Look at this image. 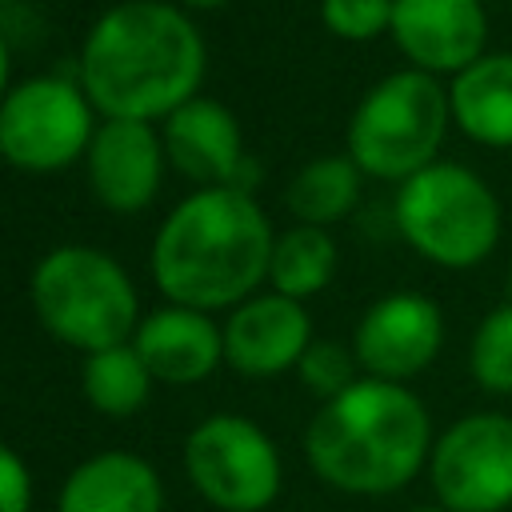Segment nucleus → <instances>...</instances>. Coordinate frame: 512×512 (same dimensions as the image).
<instances>
[{
	"instance_id": "nucleus-1",
	"label": "nucleus",
	"mask_w": 512,
	"mask_h": 512,
	"mask_svg": "<svg viewBox=\"0 0 512 512\" xmlns=\"http://www.w3.org/2000/svg\"><path fill=\"white\" fill-rule=\"evenodd\" d=\"M208 48L192 16L164 0L112 4L80 44V88L104 120H168L204 80Z\"/></svg>"
},
{
	"instance_id": "nucleus-2",
	"label": "nucleus",
	"mask_w": 512,
	"mask_h": 512,
	"mask_svg": "<svg viewBox=\"0 0 512 512\" xmlns=\"http://www.w3.org/2000/svg\"><path fill=\"white\" fill-rule=\"evenodd\" d=\"M276 232L244 188H196L156 228L148 268L168 304L236 308L268 280Z\"/></svg>"
},
{
	"instance_id": "nucleus-3",
	"label": "nucleus",
	"mask_w": 512,
	"mask_h": 512,
	"mask_svg": "<svg viewBox=\"0 0 512 512\" xmlns=\"http://www.w3.org/2000/svg\"><path fill=\"white\" fill-rule=\"evenodd\" d=\"M432 440V416L408 384L360 376L316 408L304 460L336 492L388 496L428 468Z\"/></svg>"
},
{
	"instance_id": "nucleus-4",
	"label": "nucleus",
	"mask_w": 512,
	"mask_h": 512,
	"mask_svg": "<svg viewBox=\"0 0 512 512\" xmlns=\"http://www.w3.org/2000/svg\"><path fill=\"white\" fill-rule=\"evenodd\" d=\"M44 332L76 352L128 344L140 328V300L128 272L100 248L64 244L40 256L28 280Z\"/></svg>"
},
{
	"instance_id": "nucleus-5",
	"label": "nucleus",
	"mask_w": 512,
	"mask_h": 512,
	"mask_svg": "<svg viewBox=\"0 0 512 512\" xmlns=\"http://www.w3.org/2000/svg\"><path fill=\"white\" fill-rule=\"evenodd\" d=\"M392 216L416 256L452 272L484 264L504 228V212L488 180L456 160H436L396 184Z\"/></svg>"
},
{
	"instance_id": "nucleus-6",
	"label": "nucleus",
	"mask_w": 512,
	"mask_h": 512,
	"mask_svg": "<svg viewBox=\"0 0 512 512\" xmlns=\"http://www.w3.org/2000/svg\"><path fill=\"white\" fill-rule=\"evenodd\" d=\"M448 84L420 68H400L376 80L348 116V156L364 176L404 184L436 164L448 136Z\"/></svg>"
},
{
	"instance_id": "nucleus-7",
	"label": "nucleus",
	"mask_w": 512,
	"mask_h": 512,
	"mask_svg": "<svg viewBox=\"0 0 512 512\" xmlns=\"http://www.w3.org/2000/svg\"><path fill=\"white\" fill-rule=\"evenodd\" d=\"M184 472L216 512H264L284 484L276 444L236 412H216L188 432Z\"/></svg>"
},
{
	"instance_id": "nucleus-8",
	"label": "nucleus",
	"mask_w": 512,
	"mask_h": 512,
	"mask_svg": "<svg viewBox=\"0 0 512 512\" xmlns=\"http://www.w3.org/2000/svg\"><path fill=\"white\" fill-rule=\"evenodd\" d=\"M96 136V108L80 80L28 76L0 104V156L20 172H60Z\"/></svg>"
},
{
	"instance_id": "nucleus-9",
	"label": "nucleus",
	"mask_w": 512,
	"mask_h": 512,
	"mask_svg": "<svg viewBox=\"0 0 512 512\" xmlns=\"http://www.w3.org/2000/svg\"><path fill=\"white\" fill-rule=\"evenodd\" d=\"M428 484L448 512L512 508V416L468 412L432 440Z\"/></svg>"
},
{
	"instance_id": "nucleus-10",
	"label": "nucleus",
	"mask_w": 512,
	"mask_h": 512,
	"mask_svg": "<svg viewBox=\"0 0 512 512\" xmlns=\"http://www.w3.org/2000/svg\"><path fill=\"white\" fill-rule=\"evenodd\" d=\"M444 348V312L424 292H388L360 316L352 332V352L364 376L408 384Z\"/></svg>"
},
{
	"instance_id": "nucleus-11",
	"label": "nucleus",
	"mask_w": 512,
	"mask_h": 512,
	"mask_svg": "<svg viewBox=\"0 0 512 512\" xmlns=\"http://www.w3.org/2000/svg\"><path fill=\"white\" fill-rule=\"evenodd\" d=\"M160 140L168 164L192 180L196 188H244L260 176H252V160L244 156V136L228 104L212 96H192L180 104L168 120H160Z\"/></svg>"
},
{
	"instance_id": "nucleus-12",
	"label": "nucleus",
	"mask_w": 512,
	"mask_h": 512,
	"mask_svg": "<svg viewBox=\"0 0 512 512\" xmlns=\"http://www.w3.org/2000/svg\"><path fill=\"white\" fill-rule=\"evenodd\" d=\"M408 68L456 76L488 52V12L480 0H392V28Z\"/></svg>"
},
{
	"instance_id": "nucleus-13",
	"label": "nucleus",
	"mask_w": 512,
	"mask_h": 512,
	"mask_svg": "<svg viewBox=\"0 0 512 512\" xmlns=\"http://www.w3.org/2000/svg\"><path fill=\"white\" fill-rule=\"evenodd\" d=\"M92 196L120 216L144 212L164 180V140L148 120H100L84 152Z\"/></svg>"
},
{
	"instance_id": "nucleus-14",
	"label": "nucleus",
	"mask_w": 512,
	"mask_h": 512,
	"mask_svg": "<svg viewBox=\"0 0 512 512\" xmlns=\"http://www.w3.org/2000/svg\"><path fill=\"white\" fill-rule=\"evenodd\" d=\"M312 344V316L304 300L256 292L224 320V360L252 380H272L300 364Z\"/></svg>"
},
{
	"instance_id": "nucleus-15",
	"label": "nucleus",
	"mask_w": 512,
	"mask_h": 512,
	"mask_svg": "<svg viewBox=\"0 0 512 512\" xmlns=\"http://www.w3.org/2000/svg\"><path fill=\"white\" fill-rule=\"evenodd\" d=\"M132 348L160 384H200L224 360V328L212 312L164 304L140 320Z\"/></svg>"
},
{
	"instance_id": "nucleus-16",
	"label": "nucleus",
	"mask_w": 512,
	"mask_h": 512,
	"mask_svg": "<svg viewBox=\"0 0 512 512\" xmlns=\"http://www.w3.org/2000/svg\"><path fill=\"white\" fill-rule=\"evenodd\" d=\"M56 512H164V484L144 456L108 448L68 472Z\"/></svg>"
},
{
	"instance_id": "nucleus-17",
	"label": "nucleus",
	"mask_w": 512,
	"mask_h": 512,
	"mask_svg": "<svg viewBox=\"0 0 512 512\" xmlns=\"http://www.w3.org/2000/svg\"><path fill=\"white\" fill-rule=\"evenodd\" d=\"M452 124L484 148H512V52H484L448 80Z\"/></svg>"
},
{
	"instance_id": "nucleus-18",
	"label": "nucleus",
	"mask_w": 512,
	"mask_h": 512,
	"mask_svg": "<svg viewBox=\"0 0 512 512\" xmlns=\"http://www.w3.org/2000/svg\"><path fill=\"white\" fill-rule=\"evenodd\" d=\"M360 184H364V172L356 168V160L348 152L344 156H316L288 180L284 204L296 216V224L328 228L356 208Z\"/></svg>"
},
{
	"instance_id": "nucleus-19",
	"label": "nucleus",
	"mask_w": 512,
	"mask_h": 512,
	"mask_svg": "<svg viewBox=\"0 0 512 512\" xmlns=\"http://www.w3.org/2000/svg\"><path fill=\"white\" fill-rule=\"evenodd\" d=\"M336 264H340V252H336V240L328 236V228L296 224L288 232H276L272 260H268V284L280 296L308 300L332 284Z\"/></svg>"
},
{
	"instance_id": "nucleus-20",
	"label": "nucleus",
	"mask_w": 512,
	"mask_h": 512,
	"mask_svg": "<svg viewBox=\"0 0 512 512\" xmlns=\"http://www.w3.org/2000/svg\"><path fill=\"white\" fill-rule=\"evenodd\" d=\"M152 384L156 376L148 372V364L140 360V352L128 344H116V348H100V352H88L84 364H80V392L84 400L104 412V416H136L148 396H152Z\"/></svg>"
},
{
	"instance_id": "nucleus-21",
	"label": "nucleus",
	"mask_w": 512,
	"mask_h": 512,
	"mask_svg": "<svg viewBox=\"0 0 512 512\" xmlns=\"http://www.w3.org/2000/svg\"><path fill=\"white\" fill-rule=\"evenodd\" d=\"M468 372L480 392L512 396V300L480 316L468 340Z\"/></svg>"
},
{
	"instance_id": "nucleus-22",
	"label": "nucleus",
	"mask_w": 512,
	"mask_h": 512,
	"mask_svg": "<svg viewBox=\"0 0 512 512\" xmlns=\"http://www.w3.org/2000/svg\"><path fill=\"white\" fill-rule=\"evenodd\" d=\"M356 352L348 344H336V340H312L308 352L300 356L296 372H300V384L320 396V400H332L340 396L344 388H352L360 376H356Z\"/></svg>"
},
{
	"instance_id": "nucleus-23",
	"label": "nucleus",
	"mask_w": 512,
	"mask_h": 512,
	"mask_svg": "<svg viewBox=\"0 0 512 512\" xmlns=\"http://www.w3.org/2000/svg\"><path fill=\"white\" fill-rule=\"evenodd\" d=\"M320 20L340 40H376L392 28V0H320Z\"/></svg>"
},
{
	"instance_id": "nucleus-24",
	"label": "nucleus",
	"mask_w": 512,
	"mask_h": 512,
	"mask_svg": "<svg viewBox=\"0 0 512 512\" xmlns=\"http://www.w3.org/2000/svg\"><path fill=\"white\" fill-rule=\"evenodd\" d=\"M0 512H32V472L0 440Z\"/></svg>"
},
{
	"instance_id": "nucleus-25",
	"label": "nucleus",
	"mask_w": 512,
	"mask_h": 512,
	"mask_svg": "<svg viewBox=\"0 0 512 512\" xmlns=\"http://www.w3.org/2000/svg\"><path fill=\"white\" fill-rule=\"evenodd\" d=\"M8 76H12V56H8V40L0 36V104H4V96L12 92V84H8Z\"/></svg>"
},
{
	"instance_id": "nucleus-26",
	"label": "nucleus",
	"mask_w": 512,
	"mask_h": 512,
	"mask_svg": "<svg viewBox=\"0 0 512 512\" xmlns=\"http://www.w3.org/2000/svg\"><path fill=\"white\" fill-rule=\"evenodd\" d=\"M184 8H192V12H216V8H224V4H232V0H180Z\"/></svg>"
},
{
	"instance_id": "nucleus-27",
	"label": "nucleus",
	"mask_w": 512,
	"mask_h": 512,
	"mask_svg": "<svg viewBox=\"0 0 512 512\" xmlns=\"http://www.w3.org/2000/svg\"><path fill=\"white\" fill-rule=\"evenodd\" d=\"M408 512H448V508H440V504H424V508H408Z\"/></svg>"
},
{
	"instance_id": "nucleus-28",
	"label": "nucleus",
	"mask_w": 512,
	"mask_h": 512,
	"mask_svg": "<svg viewBox=\"0 0 512 512\" xmlns=\"http://www.w3.org/2000/svg\"><path fill=\"white\" fill-rule=\"evenodd\" d=\"M116 4H120V0H116Z\"/></svg>"
}]
</instances>
